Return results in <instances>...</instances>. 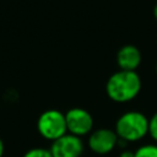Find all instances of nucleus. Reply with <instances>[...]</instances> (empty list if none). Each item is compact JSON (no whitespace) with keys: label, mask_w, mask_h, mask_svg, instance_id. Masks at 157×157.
<instances>
[{"label":"nucleus","mask_w":157,"mask_h":157,"mask_svg":"<svg viewBox=\"0 0 157 157\" xmlns=\"http://www.w3.org/2000/svg\"><path fill=\"white\" fill-rule=\"evenodd\" d=\"M141 91V78L136 71L119 70L110 75L105 83L108 97L117 103L132 101Z\"/></svg>","instance_id":"obj_1"},{"label":"nucleus","mask_w":157,"mask_h":157,"mask_svg":"<svg viewBox=\"0 0 157 157\" xmlns=\"http://www.w3.org/2000/svg\"><path fill=\"white\" fill-rule=\"evenodd\" d=\"M114 131L125 144L137 142L148 135V118L142 112H125L117 119Z\"/></svg>","instance_id":"obj_2"},{"label":"nucleus","mask_w":157,"mask_h":157,"mask_svg":"<svg viewBox=\"0 0 157 157\" xmlns=\"http://www.w3.org/2000/svg\"><path fill=\"white\" fill-rule=\"evenodd\" d=\"M37 130L39 135L53 142L59 137L67 134L65 113L58 109H48L44 110L37 120Z\"/></svg>","instance_id":"obj_3"},{"label":"nucleus","mask_w":157,"mask_h":157,"mask_svg":"<svg viewBox=\"0 0 157 157\" xmlns=\"http://www.w3.org/2000/svg\"><path fill=\"white\" fill-rule=\"evenodd\" d=\"M119 144V137L113 129L99 128L94 129L87 139L90 151L97 156H105L113 152Z\"/></svg>","instance_id":"obj_4"},{"label":"nucleus","mask_w":157,"mask_h":157,"mask_svg":"<svg viewBox=\"0 0 157 157\" xmlns=\"http://www.w3.org/2000/svg\"><path fill=\"white\" fill-rule=\"evenodd\" d=\"M67 132L77 137H83L93 131V117L83 108L75 107L65 113Z\"/></svg>","instance_id":"obj_5"},{"label":"nucleus","mask_w":157,"mask_h":157,"mask_svg":"<svg viewBox=\"0 0 157 157\" xmlns=\"http://www.w3.org/2000/svg\"><path fill=\"white\" fill-rule=\"evenodd\" d=\"M53 157H82L85 145L81 137L71 134H65L53 141L49 147Z\"/></svg>","instance_id":"obj_6"},{"label":"nucleus","mask_w":157,"mask_h":157,"mask_svg":"<svg viewBox=\"0 0 157 157\" xmlns=\"http://www.w3.org/2000/svg\"><path fill=\"white\" fill-rule=\"evenodd\" d=\"M141 59L140 49L132 44L123 45L117 53V64L124 71H136L141 64Z\"/></svg>","instance_id":"obj_7"},{"label":"nucleus","mask_w":157,"mask_h":157,"mask_svg":"<svg viewBox=\"0 0 157 157\" xmlns=\"http://www.w3.org/2000/svg\"><path fill=\"white\" fill-rule=\"evenodd\" d=\"M135 157H157V144H144L135 151Z\"/></svg>","instance_id":"obj_8"},{"label":"nucleus","mask_w":157,"mask_h":157,"mask_svg":"<svg viewBox=\"0 0 157 157\" xmlns=\"http://www.w3.org/2000/svg\"><path fill=\"white\" fill-rule=\"evenodd\" d=\"M22 157H53L49 148L45 147H33L25 152Z\"/></svg>","instance_id":"obj_9"},{"label":"nucleus","mask_w":157,"mask_h":157,"mask_svg":"<svg viewBox=\"0 0 157 157\" xmlns=\"http://www.w3.org/2000/svg\"><path fill=\"white\" fill-rule=\"evenodd\" d=\"M148 135L155 142H157V112L148 118Z\"/></svg>","instance_id":"obj_10"},{"label":"nucleus","mask_w":157,"mask_h":157,"mask_svg":"<svg viewBox=\"0 0 157 157\" xmlns=\"http://www.w3.org/2000/svg\"><path fill=\"white\" fill-rule=\"evenodd\" d=\"M119 157H135V153H134V151H131V150L124 148V150L119 153Z\"/></svg>","instance_id":"obj_11"},{"label":"nucleus","mask_w":157,"mask_h":157,"mask_svg":"<svg viewBox=\"0 0 157 157\" xmlns=\"http://www.w3.org/2000/svg\"><path fill=\"white\" fill-rule=\"evenodd\" d=\"M4 152H5V145H4V141L0 139V157L4 156Z\"/></svg>","instance_id":"obj_12"},{"label":"nucleus","mask_w":157,"mask_h":157,"mask_svg":"<svg viewBox=\"0 0 157 157\" xmlns=\"http://www.w3.org/2000/svg\"><path fill=\"white\" fill-rule=\"evenodd\" d=\"M153 16H155V18L157 20V4H156L155 7H153Z\"/></svg>","instance_id":"obj_13"},{"label":"nucleus","mask_w":157,"mask_h":157,"mask_svg":"<svg viewBox=\"0 0 157 157\" xmlns=\"http://www.w3.org/2000/svg\"><path fill=\"white\" fill-rule=\"evenodd\" d=\"M156 74H157V65H156Z\"/></svg>","instance_id":"obj_14"}]
</instances>
